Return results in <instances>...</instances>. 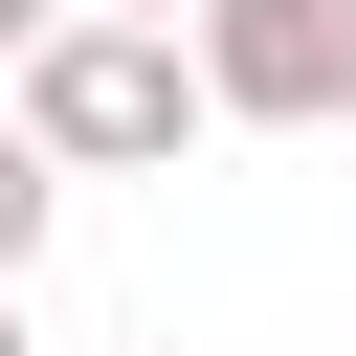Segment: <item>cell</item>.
<instances>
[{"label":"cell","mask_w":356,"mask_h":356,"mask_svg":"<svg viewBox=\"0 0 356 356\" xmlns=\"http://www.w3.org/2000/svg\"><path fill=\"white\" fill-rule=\"evenodd\" d=\"M0 111H22L67 178H156V156L200 134V44H178V22H111V0H67V22L0 67Z\"/></svg>","instance_id":"1"},{"label":"cell","mask_w":356,"mask_h":356,"mask_svg":"<svg viewBox=\"0 0 356 356\" xmlns=\"http://www.w3.org/2000/svg\"><path fill=\"white\" fill-rule=\"evenodd\" d=\"M200 111L222 134H334L356 111V0H200Z\"/></svg>","instance_id":"2"},{"label":"cell","mask_w":356,"mask_h":356,"mask_svg":"<svg viewBox=\"0 0 356 356\" xmlns=\"http://www.w3.org/2000/svg\"><path fill=\"white\" fill-rule=\"evenodd\" d=\"M44 222H67V156H44V134H22V111H0V289H22V267H44Z\"/></svg>","instance_id":"3"},{"label":"cell","mask_w":356,"mask_h":356,"mask_svg":"<svg viewBox=\"0 0 356 356\" xmlns=\"http://www.w3.org/2000/svg\"><path fill=\"white\" fill-rule=\"evenodd\" d=\"M44 22H67V0H0V67H22V44H44Z\"/></svg>","instance_id":"4"},{"label":"cell","mask_w":356,"mask_h":356,"mask_svg":"<svg viewBox=\"0 0 356 356\" xmlns=\"http://www.w3.org/2000/svg\"><path fill=\"white\" fill-rule=\"evenodd\" d=\"M111 22H200V0H111Z\"/></svg>","instance_id":"5"},{"label":"cell","mask_w":356,"mask_h":356,"mask_svg":"<svg viewBox=\"0 0 356 356\" xmlns=\"http://www.w3.org/2000/svg\"><path fill=\"white\" fill-rule=\"evenodd\" d=\"M0 356H22V289H0Z\"/></svg>","instance_id":"6"},{"label":"cell","mask_w":356,"mask_h":356,"mask_svg":"<svg viewBox=\"0 0 356 356\" xmlns=\"http://www.w3.org/2000/svg\"><path fill=\"white\" fill-rule=\"evenodd\" d=\"M156 356H178V334H156Z\"/></svg>","instance_id":"7"}]
</instances>
